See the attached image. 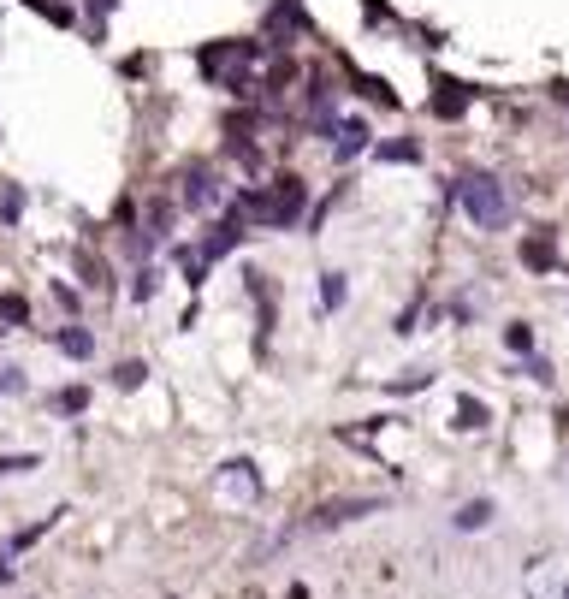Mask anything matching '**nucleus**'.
<instances>
[{
    "label": "nucleus",
    "instance_id": "1",
    "mask_svg": "<svg viewBox=\"0 0 569 599\" xmlns=\"http://www.w3.org/2000/svg\"><path fill=\"white\" fill-rule=\"evenodd\" d=\"M303 208H309V185L297 172H284L273 185H243L226 214H238L243 226H261V231H291L303 220Z\"/></svg>",
    "mask_w": 569,
    "mask_h": 599
},
{
    "label": "nucleus",
    "instance_id": "2",
    "mask_svg": "<svg viewBox=\"0 0 569 599\" xmlns=\"http://www.w3.org/2000/svg\"><path fill=\"white\" fill-rule=\"evenodd\" d=\"M451 196L463 202V214H469L481 231L510 226V196H504V185H498L492 172H463V178L451 185Z\"/></svg>",
    "mask_w": 569,
    "mask_h": 599
},
{
    "label": "nucleus",
    "instance_id": "3",
    "mask_svg": "<svg viewBox=\"0 0 569 599\" xmlns=\"http://www.w3.org/2000/svg\"><path fill=\"white\" fill-rule=\"evenodd\" d=\"M374 511H380V499H332V504H321V511H309L303 534H327V528L362 522V516H374Z\"/></svg>",
    "mask_w": 569,
    "mask_h": 599
},
{
    "label": "nucleus",
    "instance_id": "4",
    "mask_svg": "<svg viewBox=\"0 0 569 599\" xmlns=\"http://www.w3.org/2000/svg\"><path fill=\"white\" fill-rule=\"evenodd\" d=\"M213 202H220V185H213V172L202 167H185V208L190 214H202V208H213Z\"/></svg>",
    "mask_w": 569,
    "mask_h": 599
},
{
    "label": "nucleus",
    "instance_id": "5",
    "mask_svg": "<svg viewBox=\"0 0 569 599\" xmlns=\"http://www.w3.org/2000/svg\"><path fill=\"white\" fill-rule=\"evenodd\" d=\"M48 344H54L59 357H71V362H89V357H95V332L77 327V321H71V327H54V332H48Z\"/></svg>",
    "mask_w": 569,
    "mask_h": 599
},
{
    "label": "nucleus",
    "instance_id": "6",
    "mask_svg": "<svg viewBox=\"0 0 569 599\" xmlns=\"http://www.w3.org/2000/svg\"><path fill=\"white\" fill-rule=\"evenodd\" d=\"M368 149V125L362 119H339V149H332V160H356Z\"/></svg>",
    "mask_w": 569,
    "mask_h": 599
},
{
    "label": "nucleus",
    "instance_id": "7",
    "mask_svg": "<svg viewBox=\"0 0 569 599\" xmlns=\"http://www.w3.org/2000/svg\"><path fill=\"white\" fill-rule=\"evenodd\" d=\"M486 522H492V499H469V504H456V516H451L456 534H474V528H486Z\"/></svg>",
    "mask_w": 569,
    "mask_h": 599
},
{
    "label": "nucleus",
    "instance_id": "8",
    "mask_svg": "<svg viewBox=\"0 0 569 599\" xmlns=\"http://www.w3.org/2000/svg\"><path fill=\"white\" fill-rule=\"evenodd\" d=\"M456 433H481L486 428V404L481 398H456V422H451Z\"/></svg>",
    "mask_w": 569,
    "mask_h": 599
},
{
    "label": "nucleus",
    "instance_id": "9",
    "mask_svg": "<svg viewBox=\"0 0 569 599\" xmlns=\"http://www.w3.org/2000/svg\"><path fill=\"white\" fill-rule=\"evenodd\" d=\"M463 101H469V95H463V84L439 77V95H433V113H439V119H456V113H463Z\"/></svg>",
    "mask_w": 569,
    "mask_h": 599
},
{
    "label": "nucleus",
    "instance_id": "10",
    "mask_svg": "<svg viewBox=\"0 0 569 599\" xmlns=\"http://www.w3.org/2000/svg\"><path fill=\"white\" fill-rule=\"evenodd\" d=\"M155 291H160V268L142 261V268L131 273V303H155Z\"/></svg>",
    "mask_w": 569,
    "mask_h": 599
},
{
    "label": "nucleus",
    "instance_id": "11",
    "mask_svg": "<svg viewBox=\"0 0 569 599\" xmlns=\"http://www.w3.org/2000/svg\"><path fill=\"white\" fill-rule=\"evenodd\" d=\"M522 261H528V268H534V273H546V268H552V261H557L552 238H528V243H522Z\"/></svg>",
    "mask_w": 569,
    "mask_h": 599
},
{
    "label": "nucleus",
    "instance_id": "12",
    "mask_svg": "<svg viewBox=\"0 0 569 599\" xmlns=\"http://www.w3.org/2000/svg\"><path fill=\"white\" fill-rule=\"evenodd\" d=\"M142 380H149V362H137V357H125V362L113 368V386H119V392H137Z\"/></svg>",
    "mask_w": 569,
    "mask_h": 599
},
{
    "label": "nucleus",
    "instance_id": "13",
    "mask_svg": "<svg viewBox=\"0 0 569 599\" xmlns=\"http://www.w3.org/2000/svg\"><path fill=\"white\" fill-rule=\"evenodd\" d=\"M0 321H6V327H30V303L18 297V291H0Z\"/></svg>",
    "mask_w": 569,
    "mask_h": 599
},
{
    "label": "nucleus",
    "instance_id": "14",
    "mask_svg": "<svg viewBox=\"0 0 569 599\" xmlns=\"http://www.w3.org/2000/svg\"><path fill=\"white\" fill-rule=\"evenodd\" d=\"M350 286H344V273H321V309H344Z\"/></svg>",
    "mask_w": 569,
    "mask_h": 599
},
{
    "label": "nucleus",
    "instance_id": "15",
    "mask_svg": "<svg viewBox=\"0 0 569 599\" xmlns=\"http://www.w3.org/2000/svg\"><path fill=\"white\" fill-rule=\"evenodd\" d=\"M54 410L59 415H84L89 410V386H66V392H54Z\"/></svg>",
    "mask_w": 569,
    "mask_h": 599
},
{
    "label": "nucleus",
    "instance_id": "16",
    "mask_svg": "<svg viewBox=\"0 0 569 599\" xmlns=\"http://www.w3.org/2000/svg\"><path fill=\"white\" fill-rule=\"evenodd\" d=\"M0 214H6V226H18V214H24V190H18V185L0 190Z\"/></svg>",
    "mask_w": 569,
    "mask_h": 599
},
{
    "label": "nucleus",
    "instance_id": "17",
    "mask_svg": "<svg viewBox=\"0 0 569 599\" xmlns=\"http://www.w3.org/2000/svg\"><path fill=\"white\" fill-rule=\"evenodd\" d=\"M504 344H510V350H534V327H528V321H516V327H504Z\"/></svg>",
    "mask_w": 569,
    "mask_h": 599
},
{
    "label": "nucleus",
    "instance_id": "18",
    "mask_svg": "<svg viewBox=\"0 0 569 599\" xmlns=\"http://www.w3.org/2000/svg\"><path fill=\"white\" fill-rule=\"evenodd\" d=\"M380 160H421V143H410V137L403 143H380Z\"/></svg>",
    "mask_w": 569,
    "mask_h": 599
},
{
    "label": "nucleus",
    "instance_id": "19",
    "mask_svg": "<svg viewBox=\"0 0 569 599\" xmlns=\"http://www.w3.org/2000/svg\"><path fill=\"white\" fill-rule=\"evenodd\" d=\"M421 386H433V374H427V368H410L403 380H392V392H421Z\"/></svg>",
    "mask_w": 569,
    "mask_h": 599
},
{
    "label": "nucleus",
    "instance_id": "20",
    "mask_svg": "<svg viewBox=\"0 0 569 599\" xmlns=\"http://www.w3.org/2000/svg\"><path fill=\"white\" fill-rule=\"evenodd\" d=\"M0 392H6V398H18V392H24V368H13V362H6V368H0Z\"/></svg>",
    "mask_w": 569,
    "mask_h": 599
},
{
    "label": "nucleus",
    "instance_id": "21",
    "mask_svg": "<svg viewBox=\"0 0 569 599\" xmlns=\"http://www.w3.org/2000/svg\"><path fill=\"white\" fill-rule=\"evenodd\" d=\"M30 6H36V13H48V18H54V24H71V13H66V6H59V0H30Z\"/></svg>",
    "mask_w": 569,
    "mask_h": 599
},
{
    "label": "nucleus",
    "instance_id": "22",
    "mask_svg": "<svg viewBox=\"0 0 569 599\" xmlns=\"http://www.w3.org/2000/svg\"><path fill=\"white\" fill-rule=\"evenodd\" d=\"M18 582V564H13V552H0V587H13Z\"/></svg>",
    "mask_w": 569,
    "mask_h": 599
}]
</instances>
